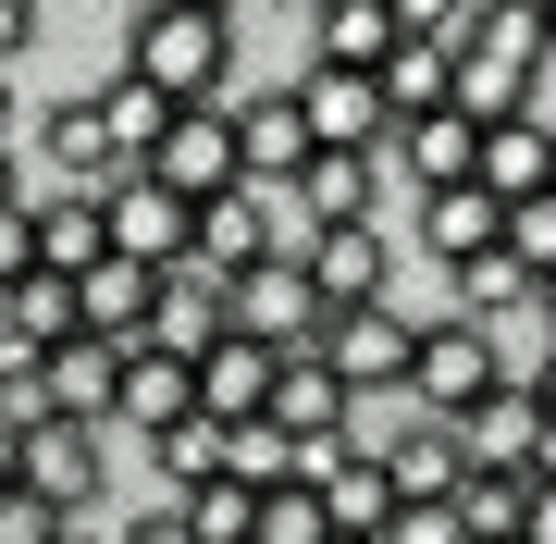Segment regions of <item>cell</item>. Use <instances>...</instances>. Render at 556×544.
Masks as SVG:
<instances>
[{"instance_id":"cell-12","label":"cell","mask_w":556,"mask_h":544,"mask_svg":"<svg viewBox=\"0 0 556 544\" xmlns=\"http://www.w3.org/2000/svg\"><path fill=\"white\" fill-rule=\"evenodd\" d=\"M100 223H112V261H137V273H174L186 261V199L149 186V174H112L100 186Z\"/></svg>"},{"instance_id":"cell-41","label":"cell","mask_w":556,"mask_h":544,"mask_svg":"<svg viewBox=\"0 0 556 544\" xmlns=\"http://www.w3.org/2000/svg\"><path fill=\"white\" fill-rule=\"evenodd\" d=\"M112 544H199V532H186V520H174V507H149V520H124Z\"/></svg>"},{"instance_id":"cell-23","label":"cell","mask_w":556,"mask_h":544,"mask_svg":"<svg viewBox=\"0 0 556 544\" xmlns=\"http://www.w3.org/2000/svg\"><path fill=\"white\" fill-rule=\"evenodd\" d=\"M260 396H273V346L211 334L199 346V421H260Z\"/></svg>"},{"instance_id":"cell-43","label":"cell","mask_w":556,"mask_h":544,"mask_svg":"<svg viewBox=\"0 0 556 544\" xmlns=\"http://www.w3.org/2000/svg\"><path fill=\"white\" fill-rule=\"evenodd\" d=\"M519 544H556V483H532V507H519Z\"/></svg>"},{"instance_id":"cell-32","label":"cell","mask_w":556,"mask_h":544,"mask_svg":"<svg viewBox=\"0 0 556 544\" xmlns=\"http://www.w3.org/2000/svg\"><path fill=\"white\" fill-rule=\"evenodd\" d=\"M100 124H112L124 174H137V162H149V137L174 124V100H161V87H137V75H112V87H100Z\"/></svg>"},{"instance_id":"cell-33","label":"cell","mask_w":556,"mask_h":544,"mask_svg":"<svg viewBox=\"0 0 556 544\" xmlns=\"http://www.w3.org/2000/svg\"><path fill=\"white\" fill-rule=\"evenodd\" d=\"M519 298H532V273H519L507 248H482V261H457V322H482V334H495V309H519Z\"/></svg>"},{"instance_id":"cell-30","label":"cell","mask_w":556,"mask_h":544,"mask_svg":"<svg viewBox=\"0 0 556 544\" xmlns=\"http://www.w3.org/2000/svg\"><path fill=\"white\" fill-rule=\"evenodd\" d=\"M38 149H50V174H62V186H112V174H124V149H112L100 100H62V112L38 124Z\"/></svg>"},{"instance_id":"cell-45","label":"cell","mask_w":556,"mask_h":544,"mask_svg":"<svg viewBox=\"0 0 556 544\" xmlns=\"http://www.w3.org/2000/svg\"><path fill=\"white\" fill-rule=\"evenodd\" d=\"M532 408H544V421H556V346H544V371H532Z\"/></svg>"},{"instance_id":"cell-36","label":"cell","mask_w":556,"mask_h":544,"mask_svg":"<svg viewBox=\"0 0 556 544\" xmlns=\"http://www.w3.org/2000/svg\"><path fill=\"white\" fill-rule=\"evenodd\" d=\"M149 458H161V483H211V470H223V421H174V433H149Z\"/></svg>"},{"instance_id":"cell-49","label":"cell","mask_w":556,"mask_h":544,"mask_svg":"<svg viewBox=\"0 0 556 544\" xmlns=\"http://www.w3.org/2000/svg\"><path fill=\"white\" fill-rule=\"evenodd\" d=\"M0 137H13V75H0Z\"/></svg>"},{"instance_id":"cell-42","label":"cell","mask_w":556,"mask_h":544,"mask_svg":"<svg viewBox=\"0 0 556 544\" xmlns=\"http://www.w3.org/2000/svg\"><path fill=\"white\" fill-rule=\"evenodd\" d=\"M38 38V0H0V75H13V50Z\"/></svg>"},{"instance_id":"cell-20","label":"cell","mask_w":556,"mask_h":544,"mask_svg":"<svg viewBox=\"0 0 556 544\" xmlns=\"http://www.w3.org/2000/svg\"><path fill=\"white\" fill-rule=\"evenodd\" d=\"M211 334H223V273L174 261V273H161V298H149V346H161V359H199Z\"/></svg>"},{"instance_id":"cell-18","label":"cell","mask_w":556,"mask_h":544,"mask_svg":"<svg viewBox=\"0 0 556 544\" xmlns=\"http://www.w3.org/2000/svg\"><path fill=\"white\" fill-rule=\"evenodd\" d=\"M149 298H161V273H137V261H87V273H75V334L149 346Z\"/></svg>"},{"instance_id":"cell-35","label":"cell","mask_w":556,"mask_h":544,"mask_svg":"<svg viewBox=\"0 0 556 544\" xmlns=\"http://www.w3.org/2000/svg\"><path fill=\"white\" fill-rule=\"evenodd\" d=\"M495 248H507V261L532 273V284L556 273V186H532V199H507V236H495Z\"/></svg>"},{"instance_id":"cell-44","label":"cell","mask_w":556,"mask_h":544,"mask_svg":"<svg viewBox=\"0 0 556 544\" xmlns=\"http://www.w3.org/2000/svg\"><path fill=\"white\" fill-rule=\"evenodd\" d=\"M532 483H556V421H544V433H532Z\"/></svg>"},{"instance_id":"cell-39","label":"cell","mask_w":556,"mask_h":544,"mask_svg":"<svg viewBox=\"0 0 556 544\" xmlns=\"http://www.w3.org/2000/svg\"><path fill=\"white\" fill-rule=\"evenodd\" d=\"M396 13V38H433V50H457V25H470V0H383Z\"/></svg>"},{"instance_id":"cell-31","label":"cell","mask_w":556,"mask_h":544,"mask_svg":"<svg viewBox=\"0 0 556 544\" xmlns=\"http://www.w3.org/2000/svg\"><path fill=\"white\" fill-rule=\"evenodd\" d=\"M174 520L199 532V544H248V520H260V483H223V470H211V483H186V495H174Z\"/></svg>"},{"instance_id":"cell-53","label":"cell","mask_w":556,"mask_h":544,"mask_svg":"<svg viewBox=\"0 0 556 544\" xmlns=\"http://www.w3.org/2000/svg\"><path fill=\"white\" fill-rule=\"evenodd\" d=\"M544 186H556V149H544Z\"/></svg>"},{"instance_id":"cell-50","label":"cell","mask_w":556,"mask_h":544,"mask_svg":"<svg viewBox=\"0 0 556 544\" xmlns=\"http://www.w3.org/2000/svg\"><path fill=\"white\" fill-rule=\"evenodd\" d=\"M0 483H13V421H0Z\"/></svg>"},{"instance_id":"cell-27","label":"cell","mask_w":556,"mask_h":544,"mask_svg":"<svg viewBox=\"0 0 556 544\" xmlns=\"http://www.w3.org/2000/svg\"><path fill=\"white\" fill-rule=\"evenodd\" d=\"M62 334H75V284H62V273H13V284H0V346L50 359Z\"/></svg>"},{"instance_id":"cell-24","label":"cell","mask_w":556,"mask_h":544,"mask_svg":"<svg viewBox=\"0 0 556 544\" xmlns=\"http://www.w3.org/2000/svg\"><path fill=\"white\" fill-rule=\"evenodd\" d=\"M383 50H396V13H383V0H309V62H334V75H371Z\"/></svg>"},{"instance_id":"cell-17","label":"cell","mask_w":556,"mask_h":544,"mask_svg":"<svg viewBox=\"0 0 556 544\" xmlns=\"http://www.w3.org/2000/svg\"><path fill=\"white\" fill-rule=\"evenodd\" d=\"M112 371H124V346H100V334H62L50 359H38V396H50V421H87V433H112Z\"/></svg>"},{"instance_id":"cell-3","label":"cell","mask_w":556,"mask_h":544,"mask_svg":"<svg viewBox=\"0 0 556 544\" xmlns=\"http://www.w3.org/2000/svg\"><path fill=\"white\" fill-rule=\"evenodd\" d=\"M495 383H507V359H495L482 322H420V334H408V383H396L408 421H457V408H482Z\"/></svg>"},{"instance_id":"cell-37","label":"cell","mask_w":556,"mask_h":544,"mask_svg":"<svg viewBox=\"0 0 556 544\" xmlns=\"http://www.w3.org/2000/svg\"><path fill=\"white\" fill-rule=\"evenodd\" d=\"M248 544H334V532H321L309 483H260V520H248Z\"/></svg>"},{"instance_id":"cell-29","label":"cell","mask_w":556,"mask_h":544,"mask_svg":"<svg viewBox=\"0 0 556 544\" xmlns=\"http://www.w3.org/2000/svg\"><path fill=\"white\" fill-rule=\"evenodd\" d=\"M519 507H532V470H457L445 520H457V544H519Z\"/></svg>"},{"instance_id":"cell-11","label":"cell","mask_w":556,"mask_h":544,"mask_svg":"<svg viewBox=\"0 0 556 544\" xmlns=\"http://www.w3.org/2000/svg\"><path fill=\"white\" fill-rule=\"evenodd\" d=\"M273 186H223V199H199V211H186V261H199V273H223V284H236V273H260V261H273Z\"/></svg>"},{"instance_id":"cell-19","label":"cell","mask_w":556,"mask_h":544,"mask_svg":"<svg viewBox=\"0 0 556 544\" xmlns=\"http://www.w3.org/2000/svg\"><path fill=\"white\" fill-rule=\"evenodd\" d=\"M25 223H38V273H62V284H75L87 261H112L100 186H50V199H25Z\"/></svg>"},{"instance_id":"cell-2","label":"cell","mask_w":556,"mask_h":544,"mask_svg":"<svg viewBox=\"0 0 556 544\" xmlns=\"http://www.w3.org/2000/svg\"><path fill=\"white\" fill-rule=\"evenodd\" d=\"M532 75H544V13L532 0H470V25H457V112L507 124L532 100Z\"/></svg>"},{"instance_id":"cell-48","label":"cell","mask_w":556,"mask_h":544,"mask_svg":"<svg viewBox=\"0 0 556 544\" xmlns=\"http://www.w3.org/2000/svg\"><path fill=\"white\" fill-rule=\"evenodd\" d=\"M137 13H149V0H137ZM174 13H236V0H174Z\"/></svg>"},{"instance_id":"cell-25","label":"cell","mask_w":556,"mask_h":544,"mask_svg":"<svg viewBox=\"0 0 556 544\" xmlns=\"http://www.w3.org/2000/svg\"><path fill=\"white\" fill-rule=\"evenodd\" d=\"M371 87H383V124L445 112V100H457V50H433V38H396V50L371 62Z\"/></svg>"},{"instance_id":"cell-40","label":"cell","mask_w":556,"mask_h":544,"mask_svg":"<svg viewBox=\"0 0 556 544\" xmlns=\"http://www.w3.org/2000/svg\"><path fill=\"white\" fill-rule=\"evenodd\" d=\"M383 544H457V520H445V507H396V520H383Z\"/></svg>"},{"instance_id":"cell-15","label":"cell","mask_w":556,"mask_h":544,"mask_svg":"<svg viewBox=\"0 0 556 544\" xmlns=\"http://www.w3.org/2000/svg\"><path fill=\"white\" fill-rule=\"evenodd\" d=\"M457 470H532V433H544V408H532V383H495L482 408H457Z\"/></svg>"},{"instance_id":"cell-52","label":"cell","mask_w":556,"mask_h":544,"mask_svg":"<svg viewBox=\"0 0 556 544\" xmlns=\"http://www.w3.org/2000/svg\"><path fill=\"white\" fill-rule=\"evenodd\" d=\"M62 544H100V532H87V520H75V532H62Z\"/></svg>"},{"instance_id":"cell-13","label":"cell","mask_w":556,"mask_h":544,"mask_svg":"<svg viewBox=\"0 0 556 544\" xmlns=\"http://www.w3.org/2000/svg\"><path fill=\"white\" fill-rule=\"evenodd\" d=\"M174 421H199V359L124 346V371H112V433H174Z\"/></svg>"},{"instance_id":"cell-5","label":"cell","mask_w":556,"mask_h":544,"mask_svg":"<svg viewBox=\"0 0 556 544\" xmlns=\"http://www.w3.org/2000/svg\"><path fill=\"white\" fill-rule=\"evenodd\" d=\"M137 174H149V186H174L186 211H199V199H223V186H248V162H236V112H223V100L174 112V124L149 137V162H137Z\"/></svg>"},{"instance_id":"cell-6","label":"cell","mask_w":556,"mask_h":544,"mask_svg":"<svg viewBox=\"0 0 556 544\" xmlns=\"http://www.w3.org/2000/svg\"><path fill=\"white\" fill-rule=\"evenodd\" d=\"M100 470H112V433H87V421H38V433H13V483L62 507V520H87L100 507Z\"/></svg>"},{"instance_id":"cell-1","label":"cell","mask_w":556,"mask_h":544,"mask_svg":"<svg viewBox=\"0 0 556 544\" xmlns=\"http://www.w3.org/2000/svg\"><path fill=\"white\" fill-rule=\"evenodd\" d=\"M124 75L161 87L174 112L236 100V13H174V0H149V13H137V50H124Z\"/></svg>"},{"instance_id":"cell-38","label":"cell","mask_w":556,"mask_h":544,"mask_svg":"<svg viewBox=\"0 0 556 544\" xmlns=\"http://www.w3.org/2000/svg\"><path fill=\"white\" fill-rule=\"evenodd\" d=\"M75 520H62V507H38L25 483H0V544H62Z\"/></svg>"},{"instance_id":"cell-10","label":"cell","mask_w":556,"mask_h":544,"mask_svg":"<svg viewBox=\"0 0 556 544\" xmlns=\"http://www.w3.org/2000/svg\"><path fill=\"white\" fill-rule=\"evenodd\" d=\"M260 421H273V433L309 458V445H346V433H358V396L321 371V346H298V359H273V396H260Z\"/></svg>"},{"instance_id":"cell-46","label":"cell","mask_w":556,"mask_h":544,"mask_svg":"<svg viewBox=\"0 0 556 544\" xmlns=\"http://www.w3.org/2000/svg\"><path fill=\"white\" fill-rule=\"evenodd\" d=\"M532 309H544V346H556V273H544V284H532Z\"/></svg>"},{"instance_id":"cell-14","label":"cell","mask_w":556,"mask_h":544,"mask_svg":"<svg viewBox=\"0 0 556 544\" xmlns=\"http://www.w3.org/2000/svg\"><path fill=\"white\" fill-rule=\"evenodd\" d=\"M298 124H309V149H383V87L334 75V62H298Z\"/></svg>"},{"instance_id":"cell-21","label":"cell","mask_w":556,"mask_h":544,"mask_svg":"<svg viewBox=\"0 0 556 544\" xmlns=\"http://www.w3.org/2000/svg\"><path fill=\"white\" fill-rule=\"evenodd\" d=\"M285 186L309 199V236H321V223H371V199H383V162H371V149H309V162L285 174Z\"/></svg>"},{"instance_id":"cell-51","label":"cell","mask_w":556,"mask_h":544,"mask_svg":"<svg viewBox=\"0 0 556 544\" xmlns=\"http://www.w3.org/2000/svg\"><path fill=\"white\" fill-rule=\"evenodd\" d=\"M532 13H544V50H556V0H532Z\"/></svg>"},{"instance_id":"cell-34","label":"cell","mask_w":556,"mask_h":544,"mask_svg":"<svg viewBox=\"0 0 556 544\" xmlns=\"http://www.w3.org/2000/svg\"><path fill=\"white\" fill-rule=\"evenodd\" d=\"M223 483H298V445L273 421H223Z\"/></svg>"},{"instance_id":"cell-16","label":"cell","mask_w":556,"mask_h":544,"mask_svg":"<svg viewBox=\"0 0 556 544\" xmlns=\"http://www.w3.org/2000/svg\"><path fill=\"white\" fill-rule=\"evenodd\" d=\"M236 112V162H248V186H285L309 162V124H298V87H248V100H223Z\"/></svg>"},{"instance_id":"cell-8","label":"cell","mask_w":556,"mask_h":544,"mask_svg":"<svg viewBox=\"0 0 556 544\" xmlns=\"http://www.w3.org/2000/svg\"><path fill=\"white\" fill-rule=\"evenodd\" d=\"M408 309L396 298H371V309H334V322H321V371L346 383V396H396L408 383Z\"/></svg>"},{"instance_id":"cell-7","label":"cell","mask_w":556,"mask_h":544,"mask_svg":"<svg viewBox=\"0 0 556 544\" xmlns=\"http://www.w3.org/2000/svg\"><path fill=\"white\" fill-rule=\"evenodd\" d=\"M298 483H309V507H321V532H334V544H383V520H396V483H383L371 445H309Z\"/></svg>"},{"instance_id":"cell-22","label":"cell","mask_w":556,"mask_h":544,"mask_svg":"<svg viewBox=\"0 0 556 544\" xmlns=\"http://www.w3.org/2000/svg\"><path fill=\"white\" fill-rule=\"evenodd\" d=\"M507 236V199H482V186H420V248L457 273V261H482V248Z\"/></svg>"},{"instance_id":"cell-47","label":"cell","mask_w":556,"mask_h":544,"mask_svg":"<svg viewBox=\"0 0 556 544\" xmlns=\"http://www.w3.org/2000/svg\"><path fill=\"white\" fill-rule=\"evenodd\" d=\"M0 199H25V186H13V137H0Z\"/></svg>"},{"instance_id":"cell-26","label":"cell","mask_w":556,"mask_h":544,"mask_svg":"<svg viewBox=\"0 0 556 544\" xmlns=\"http://www.w3.org/2000/svg\"><path fill=\"white\" fill-rule=\"evenodd\" d=\"M383 483H396V507H445V495H457V433H445V421L383 433Z\"/></svg>"},{"instance_id":"cell-28","label":"cell","mask_w":556,"mask_h":544,"mask_svg":"<svg viewBox=\"0 0 556 544\" xmlns=\"http://www.w3.org/2000/svg\"><path fill=\"white\" fill-rule=\"evenodd\" d=\"M544 124L532 112H507V124H482V149H470V186H482V199H532V186H544Z\"/></svg>"},{"instance_id":"cell-4","label":"cell","mask_w":556,"mask_h":544,"mask_svg":"<svg viewBox=\"0 0 556 544\" xmlns=\"http://www.w3.org/2000/svg\"><path fill=\"white\" fill-rule=\"evenodd\" d=\"M223 334L273 346V359H298V346H321V298H309L298 248H273L260 273H236V284H223Z\"/></svg>"},{"instance_id":"cell-9","label":"cell","mask_w":556,"mask_h":544,"mask_svg":"<svg viewBox=\"0 0 556 544\" xmlns=\"http://www.w3.org/2000/svg\"><path fill=\"white\" fill-rule=\"evenodd\" d=\"M298 273H309L321 322H334V309H371V298H396V248H383V223H321V236L298 248Z\"/></svg>"}]
</instances>
